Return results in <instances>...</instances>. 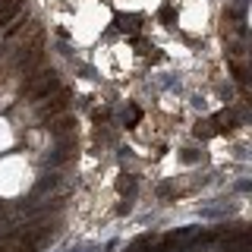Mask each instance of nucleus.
I'll return each mask as SVG.
<instances>
[{
	"instance_id": "nucleus-1",
	"label": "nucleus",
	"mask_w": 252,
	"mask_h": 252,
	"mask_svg": "<svg viewBox=\"0 0 252 252\" xmlns=\"http://www.w3.org/2000/svg\"><path fill=\"white\" fill-rule=\"evenodd\" d=\"M57 89H60V79H57V73L51 69V73H41L35 82L29 85V94H32L35 101H44V98H51V92H57Z\"/></svg>"
},
{
	"instance_id": "nucleus-2",
	"label": "nucleus",
	"mask_w": 252,
	"mask_h": 252,
	"mask_svg": "<svg viewBox=\"0 0 252 252\" xmlns=\"http://www.w3.org/2000/svg\"><path fill=\"white\" fill-rule=\"evenodd\" d=\"M44 101H47V104L38 107V114H41V117H51V114H60V110L69 104V94L66 92H57L54 98H44Z\"/></svg>"
}]
</instances>
